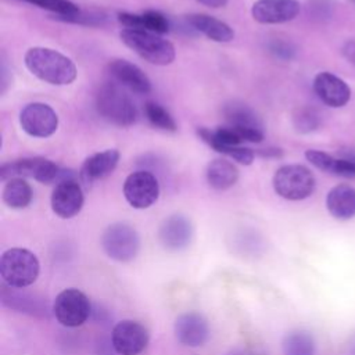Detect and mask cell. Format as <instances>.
Listing matches in <instances>:
<instances>
[{
	"mask_svg": "<svg viewBox=\"0 0 355 355\" xmlns=\"http://www.w3.org/2000/svg\"><path fill=\"white\" fill-rule=\"evenodd\" d=\"M24 61L32 75L50 85H69L78 75L73 61L53 49L32 47L25 53Z\"/></svg>",
	"mask_w": 355,
	"mask_h": 355,
	"instance_id": "cell-1",
	"label": "cell"
},
{
	"mask_svg": "<svg viewBox=\"0 0 355 355\" xmlns=\"http://www.w3.org/2000/svg\"><path fill=\"white\" fill-rule=\"evenodd\" d=\"M111 343L118 355H139L147 347L148 333L139 322L122 320L114 326Z\"/></svg>",
	"mask_w": 355,
	"mask_h": 355,
	"instance_id": "cell-11",
	"label": "cell"
},
{
	"mask_svg": "<svg viewBox=\"0 0 355 355\" xmlns=\"http://www.w3.org/2000/svg\"><path fill=\"white\" fill-rule=\"evenodd\" d=\"M118 21L128 29H141L157 35H164L169 31V21L159 11L148 10L141 14L119 12Z\"/></svg>",
	"mask_w": 355,
	"mask_h": 355,
	"instance_id": "cell-20",
	"label": "cell"
},
{
	"mask_svg": "<svg viewBox=\"0 0 355 355\" xmlns=\"http://www.w3.org/2000/svg\"><path fill=\"white\" fill-rule=\"evenodd\" d=\"M193 236L190 220L183 215H171L159 226L158 237L161 244L172 251L189 245Z\"/></svg>",
	"mask_w": 355,
	"mask_h": 355,
	"instance_id": "cell-17",
	"label": "cell"
},
{
	"mask_svg": "<svg viewBox=\"0 0 355 355\" xmlns=\"http://www.w3.org/2000/svg\"><path fill=\"white\" fill-rule=\"evenodd\" d=\"M186 21L191 26V29L202 33L214 42L227 43L234 39V32L230 25L208 14H189L186 15Z\"/></svg>",
	"mask_w": 355,
	"mask_h": 355,
	"instance_id": "cell-19",
	"label": "cell"
},
{
	"mask_svg": "<svg viewBox=\"0 0 355 355\" xmlns=\"http://www.w3.org/2000/svg\"><path fill=\"white\" fill-rule=\"evenodd\" d=\"M306 159L320 171L344 176L354 178L355 176V155H348L345 158H334L319 150H308L305 153Z\"/></svg>",
	"mask_w": 355,
	"mask_h": 355,
	"instance_id": "cell-21",
	"label": "cell"
},
{
	"mask_svg": "<svg viewBox=\"0 0 355 355\" xmlns=\"http://www.w3.org/2000/svg\"><path fill=\"white\" fill-rule=\"evenodd\" d=\"M226 355H254V354H251L250 351H245V349H234V351H230Z\"/></svg>",
	"mask_w": 355,
	"mask_h": 355,
	"instance_id": "cell-36",
	"label": "cell"
},
{
	"mask_svg": "<svg viewBox=\"0 0 355 355\" xmlns=\"http://www.w3.org/2000/svg\"><path fill=\"white\" fill-rule=\"evenodd\" d=\"M3 201L10 208L22 209L32 201V189L22 178H12L4 184Z\"/></svg>",
	"mask_w": 355,
	"mask_h": 355,
	"instance_id": "cell-25",
	"label": "cell"
},
{
	"mask_svg": "<svg viewBox=\"0 0 355 355\" xmlns=\"http://www.w3.org/2000/svg\"><path fill=\"white\" fill-rule=\"evenodd\" d=\"M207 182L215 190H227L236 184L239 169L227 159H214L207 166Z\"/></svg>",
	"mask_w": 355,
	"mask_h": 355,
	"instance_id": "cell-23",
	"label": "cell"
},
{
	"mask_svg": "<svg viewBox=\"0 0 355 355\" xmlns=\"http://www.w3.org/2000/svg\"><path fill=\"white\" fill-rule=\"evenodd\" d=\"M329 212L337 219H349L355 216V189L349 184L333 187L326 198Z\"/></svg>",
	"mask_w": 355,
	"mask_h": 355,
	"instance_id": "cell-22",
	"label": "cell"
},
{
	"mask_svg": "<svg viewBox=\"0 0 355 355\" xmlns=\"http://www.w3.org/2000/svg\"><path fill=\"white\" fill-rule=\"evenodd\" d=\"M223 115L227 121V126L233 129H262V122L258 115L244 103L230 101L225 104Z\"/></svg>",
	"mask_w": 355,
	"mask_h": 355,
	"instance_id": "cell-24",
	"label": "cell"
},
{
	"mask_svg": "<svg viewBox=\"0 0 355 355\" xmlns=\"http://www.w3.org/2000/svg\"><path fill=\"white\" fill-rule=\"evenodd\" d=\"M144 114H146L148 122L161 130L175 132L178 129L176 122L172 118V115L161 104H158L155 101H147L144 104Z\"/></svg>",
	"mask_w": 355,
	"mask_h": 355,
	"instance_id": "cell-27",
	"label": "cell"
},
{
	"mask_svg": "<svg viewBox=\"0 0 355 355\" xmlns=\"http://www.w3.org/2000/svg\"><path fill=\"white\" fill-rule=\"evenodd\" d=\"M108 72L118 85L135 92L137 94H147L151 92V80L135 64L126 60H112L108 64Z\"/></svg>",
	"mask_w": 355,
	"mask_h": 355,
	"instance_id": "cell-14",
	"label": "cell"
},
{
	"mask_svg": "<svg viewBox=\"0 0 355 355\" xmlns=\"http://www.w3.org/2000/svg\"><path fill=\"white\" fill-rule=\"evenodd\" d=\"M83 191L80 184L71 179H61L51 193V209L62 219H69L79 214L83 207Z\"/></svg>",
	"mask_w": 355,
	"mask_h": 355,
	"instance_id": "cell-12",
	"label": "cell"
},
{
	"mask_svg": "<svg viewBox=\"0 0 355 355\" xmlns=\"http://www.w3.org/2000/svg\"><path fill=\"white\" fill-rule=\"evenodd\" d=\"M259 154L262 157H280L282 151L279 148H265V150H259Z\"/></svg>",
	"mask_w": 355,
	"mask_h": 355,
	"instance_id": "cell-35",
	"label": "cell"
},
{
	"mask_svg": "<svg viewBox=\"0 0 355 355\" xmlns=\"http://www.w3.org/2000/svg\"><path fill=\"white\" fill-rule=\"evenodd\" d=\"M123 196L130 207L144 209L151 207L159 196L157 178L148 171L132 172L123 183Z\"/></svg>",
	"mask_w": 355,
	"mask_h": 355,
	"instance_id": "cell-9",
	"label": "cell"
},
{
	"mask_svg": "<svg viewBox=\"0 0 355 355\" xmlns=\"http://www.w3.org/2000/svg\"><path fill=\"white\" fill-rule=\"evenodd\" d=\"M275 191L291 201L309 197L315 189V178L312 172L302 165H284L273 175Z\"/></svg>",
	"mask_w": 355,
	"mask_h": 355,
	"instance_id": "cell-5",
	"label": "cell"
},
{
	"mask_svg": "<svg viewBox=\"0 0 355 355\" xmlns=\"http://www.w3.org/2000/svg\"><path fill=\"white\" fill-rule=\"evenodd\" d=\"M349 1H352V3H355V0H349Z\"/></svg>",
	"mask_w": 355,
	"mask_h": 355,
	"instance_id": "cell-37",
	"label": "cell"
},
{
	"mask_svg": "<svg viewBox=\"0 0 355 355\" xmlns=\"http://www.w3.org/2000/svg\"><path fill=\"white\" fill-rule=\"evenodd\" d=\"M313 90L319 100L329 107H343L351 97L348 85L330 72H320L313 79Z\"/></svg>",
	"mask_w": 355,
	"mask_h": 355,
	"instance_id": "cell-15",
	"label": "cell"
},
{
	"mask_svg": "<svg viewBox=\"0 0 355 355\" xmlns=\"http://www.w3.org/2000/svg\"><path fill=\"white\" fill-rule=\"evenodd\" d=\"M119 161V151L108 148L90 155L80 168V179L85 183H93L104 179L116 168Z\"/></svg>",
	"mask_w": 355,
	"mask_h": 355,
	"instance_id": "cell-18",
	"label": "cell"
},
{
	"mask_svg": "<svg viewBox=\"0 0 355 355\" xmlns=\"http://www.w3.org/2000/svg\"><path fill=\"white\" fill-rule=\"evenodd\" d=\"M270 51H273L280 58H291L294 54V49L290 44L282 42H275L270 46Z\"/></svg>",
	"mask_w": 355,
	"mask_h": 355,
	"instance_id": "cell-32",
	"label": "cell"
},
{
	"mask_svg": "<svg viewBox=\"0 0 355 355\" xmlns=\"http://www.w3.org/2000/svg\"><path fill=\"white\" fill-rule=\"evenodd\" d=\"M175 336L186 347H200L208 340L209 327L202 315L187 312L175 320Z\"/></svg>",
	"mask_w": 355,
	"mask_h": 355,
	"instance_id": "cell-16",
	"label": "cell"
},
{
	"mask_svg": "<svg viewBox=\"0 0 355 355\" xmlns=\"http://www.w3.org/2000/svg\"><path fill=\"white\" fill-rule=\"evenodd\" d=\"M53 313L62 326H80L87 320L90 313L89 298L76 288H67L55 297Z\"/></svg>",
	"mask_w": 355,
	"mask_h": 355,
	"instance_id": "cell-8",
	"label": "cell"
},
{
	"mask_svg": "<svg viewBox=\"0 0 355 355\" xmlns=\"http://www.w3.org/2000/svg\"><path fill=\"white\" fill-rule=\"evenodd\" d=\"M223 154L233 158L236 162H239L241 165H251L255 158V153L251 148L243 147V146L229 147L223 151Z\"/></svg>",
	"mask_w": 355,
	"mask_h": 355,
	"instance_id": "cell-30",
	"label": "cell"
},
{
	"mask_svg": "<svg viewBox=\"0 0 355 355\" xmlns=\"http://www.w3.org/2000/svg\"><path fill=\"white\" fill-rule=\"evenodd\" d=\"M309 10L318 19H327L333 11L331 0H309Z\"/></svg>",
	"mask_w": 355,
	"mask_h": 355,
	"instance_id": "cell-31",
	"label": "cell"
},
{
	"mask_svg": "<svg viewBox=\"0 0 355 355\" xmlns=\"http://www.w3.org/2000/svg\"><path fill=\"white\" fill-rule=\"evenodd\" d=\"M121 40L137 55L154 65H169L176 57L175 46L161 35L141 29H122Z\"/></svg>",
	"mask_w": 355,
	"mask_h": 355,
	"instance_id": "cell-3",
	"label": "cell"
},
{
	"mask_svg": "<svg viewBox=\"0 0 355 355\" xmlns=\"http://www.w3.org/2000/svg\"><path fill=\"white\" fill-rule=\"evenodd\" d=\"M22 1L31 3L43 10L54 12L57 15V18L71 17L80 10L75 3H72L69 0H22Z\"/></svg>",
	"mask_w": 355,
	"mask_h": 355,
	"instance_id": "cell-28",
	"label": "cell"
},
{
	"mask_svg": "<svg viewBox=\"0 0 355 355\" xmlns=\"http://www.w3.org/2000/svg\"><path fill=\"white\" fill-rule=\"evenodd\" d=\"M207 7H211V8H220V7H225L227 4V0H196Z\"/></svg>",
	"mask_w": 355,
	"mask_h": 355,
	"instance_id": "cell-34",
	"label": "cell"
},
{
	"mask_svg": "<svg viewBox=\"0 0 355 355\" xmlns=\"http://www.w3.org/2000/svg\"><path fill=\"white\" fill-rule=\"evenodd\" d=\"M301 10L297 0H257L251 15L259 24H283L294 19Z\"/></svg>",
	"mask_w": 355,
	"mask_h": 355,
	"instance_id": "cell-13",
	"label": "cell"
},
{
	"mask_svg": "<svg viewBox=\"0 0 355 355\" xmlns=\"http://www.w3.org/2000/svg\"><path fill=\"white\" fill-rule=\"evenodd\" d=\"M105 254L119 262L133 259L140 248L137 232L126 223H114L108 226L101 237Z\"/></svg>",
	"mask_w": 355,
	"mask_h": 355,
	"instance_id": "cell-6",
	"label": "cell"
},
{
	"mask_svg": "<svg viewBox=\"0 0 355 355\" xmlns=\"http://www.w3.org/2000/svg\"><path fill=\"white\" fill-rule=\"evenodd\" d=\"M19 125L32 137H49L58 128V116L49 104L31 103L21 111Z\"/></svg>",
	"mask_w": 355,
	"mask_h": 355,
	"instance_id": "cell-10",
	"label": "cell"
},
{
	"mask_svg": "<svg viewBox=\"0 0 355 355\" xmlns=\"http://www.w3.org/2000/svg\"><path fill=\"white\" fill-rule=\"evenodd\" d=\"M343 55L345 60L355 67V40H349L343 46Z\"/></svg>",
	"mask_w": 355,
	"mask_h": 355,
	"instance_id": "cell-33",
	"label": "cell"
},
{
	"mask_svg": "<svg viewBox=\"0 0 355 355\" xmlns=\"http://www.w3.org/2000/svg\"><path fill=\"white\" fill-rule=\"evenodd\" d=\"M284 355H313L315 343L306 331H293L283 340Z\"/></svg>",
	"mask_w": 355,
	"mask_h": 355,
	"instance_id": "cell-26",
	"label": "cell"
},
{
	"mask_svg": "<svg viewBox=\"0 0 355 355\" xmlns=\"http://www.w3.org/2000/svg\"><path fill=\"white\" fill-rule=\"evenodd\" d=\"M96 110L107 122L125 128L136 122L137 110L132 98L118 86V83L105 82L96 93Z\"/></svg>",
	"mask_w": 355,
	"mask_h": 355,
	"instance_id": "cell-2",
	"label": "cell"
},
{
	"mask_svg": "<svg viewBox=\"0 0 355 355\" xmlns=\"http://www.w3.org/2000/svg\"><path fill=\"white\" fill-rule=\"evenodd\" d=\"M60 175V168L53 161L43 157L7 162L0 168L1 180H10L12 178H32L40 183H51L58 179Z\"/></svg>",
	"mask_w": 355,
	"mask_h": 355,
	"instance_id": "cell-7",
	"label": "cell"
},
{
	"mask_svg": "<svg viewBox=\"0 0 355 355\" xmlns=\"http://www.w3.org/2000/svg\"><path fill=\"white\" fill-rule=\"evenodd\" d=\"M0 275L10 287L31 286L37 279L39 261L29 250L10 248L1 255Z\"/></svg>",
	"mask_w": 355,
	"mask_h": 355,
	"instance_id": "cell-4",
	"label": "cell"
},
{
	"mask_svg": "<svg viewBox=\"0 0 355 355\" xmlns=\"http://www.w3.org/2000/svg\"><path fill=\"white\" fill-rule=\"evenodd\" d=\"M293 123H294V128L298 132L309 133V132L318 129V126L320 125V115L316 110L309 108V107H304V108H300L294 114Z\"/></svg>",
	"mask_w": 355,
	"mask_h": 355,
	"instance_id": "cell-29",
	"label": "cell"
}]
</instances>
